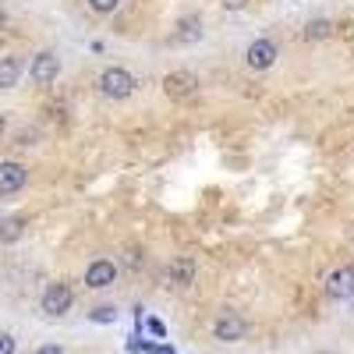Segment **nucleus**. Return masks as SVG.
<instances>
[{
    "mask_svg": "<svg viewBox=\"0 0 354 354\" xmlns=\"http://www.w3.org/2000/svg\"><path fill=\"white\" fill-rule=\"evenodd\" d=\"M135 75L128 71V68H106L103 75H100V93L106 96V100H128L131 93H135Z\"/></svg>",
    "mask_w": 354,
    "mask_h": 354,
    "instance_id": "f257e3e1",
    "label": "nucleus"
},
{
    "mask_svg": "<svg viewBox=\"0 0 354 354\" xmlns=\"http://www.w3.org/2000/svg\"><path fill=\"white\" fill-rule=\"evenodd\" d=\"M28 75H32L36 85H50L57 82V75H61V57H57L53 50H43L32 57V64H28Z\"/></svg>",
    "mask_w": 354,
    "mask_h": 354,
    "instance_id": "f03ea898",
    "label": "nucleus"
},
{
    "mask_svg": "<svg viewBox=\"0 0 354 354\" xmlns=\"http://www.w3.org/2000/svg\"><path fill=\"white\" fill-rule=\"evenodd\" d=\"M71 301H75V294H71L68 283H50V287L43 290V298H39V308H43L46 315H64V312L71 308Z\"/></svg>",
    "mask_w": 354,
    "mask_h": 354,
    "instance_id": "7ed1b4c3",
    "label": "nucleus"
},
{
    "mask_svg": "<svg viewBox=\"0 0 354 354\" xmlns=\"http://www.w3.org/2000/svg\"><path fill=\"white\" fill-rule=\"evenodd\" d=\"M277 57H280V50H277L273 39H255V43H248V50H245V61H248L252 71L273 68V64H277Z\"/></svg>",
    "mask_w": 354,
    "mask_h": 354,
    "instance_id": "20e7f679",
    "label": "nucleus"
},
{
    "mask_svg": "<svg viewBox=\"0 0 354 354\" xmlns=\"http://www.w3.org/2000/svg\"><path fill=\"white\" fill-rule=\"evenodd\" d=\"M163 93H167L170 100H192V96L198 93V78H195L192 71H170V75L163 78Z\"/></svg>",
    "mask_w": 354,
    "mask_h": 354,
    "instance_id": "39448f33",
    "label": "nucleus"
},
{
    "mask_svg": "<svg viewBox=\"0 0 354 354\" xmlns=\"http://www.w3.org/2000/svg\"><path fill=\"white\" fill-rule=\"evenodd\" d=\"M248 330V322L238 315V312H223L216 322H213V337L223 340V344H234V340H241Z\"/></svg>",
    "mask_w": 354,
    "mask_h": 354,
    "instance_id": "423d86ee",
    "label": "nucleus"
},
{
    "mask_svg": "<svg viewBox=\"0 0 354 354\" xmlns=\"http://www.w3.org/2000/svg\"><path fill=\"white\" fill-rule=\"evenodd\" d=\"M25 181H28V170H25L21 163H15V160H4V163H0V195L21 192Z\"/></svg>",
    "mask_w": 354,
    "mask_h": 354,
    "instance_id": "0eeeda50",
    "label": "nucleus"
},
{
    "mask_svg": "<svg viewBox=\"0 0 354 354\" xmlns=\"http://www.w3.org/2000/svg\"><path fill=\"white\" fill-rule=\"evenodd\" d=\"M113 280H117V266L110 262V259H96L93 266L85 270V283L93 287V290H103V287H113Z\"/></svg>",
    "mask_w": 354,
    "mask_h": 354,
    "instance_id": "6e6552de",
    "label": "nucleus"
},
{
    "mask_svg": "<svg viewBox=\"0 0 354 354\" xmlns=\"http://www.w3.org/2000/svg\"><path fill=\"white\" fill-rule=\"evenodd\" d=\"M326 290H330V298H337V301L351 298V294H354V270H351V266H340V270H333L326 277Z\"/></svg>",
    "mask_w": 354,
    "mask_h": 354,
    "instance_id": "1a4fd4ad",
    "label": "nucleus"
},
{
    "mask_svg": "<svg viewBox=\"0 0 354 354\" xmlns=\"http://www.w3.org/2000/svg\"><path fill=\"white\" fill-rule=\"evenodd\" d=\"M170 283H177V287H188V283H195V273H198V266H195V259L192 255H181V259H174L170 262Z\"/></svg>",
    "mask_w": 354,
    "mask_h": 354,
    "instance_id": "9d476101",
    "label": "nucleus"
},
{
    "mask_svg": "<svg viewBox=\"0 0 354 354\" xmlns=\"http://www.w3.org/2000/svg\"><path fill=\"white\" fill-rule=\"evenodd\" d=\"M202 39V18L198 15H185L181 21L174 25V43H198Z\"/></svg>",
    "mask_w": 354,
    "mask_h": 354,
    "instance_id": "9b49d317",
    "label": "nucleus"
},
{
    "mask_svg": "<svg viewBox=\"0 0 354 354\" xmlns=\"http://www.w3.org/2000/svg\"><path fill=\"white\" fill-rule=\"evenodd\" d=\"M21 78V61L18 57H0V88H15Z\"/></svg>",
    "mask_w": 354,
    "mask_h": 354,
    "instance_id": "f8f14e48",
    "label": "nucleus"
},
{
    "mask_svg": "<svg viewBox=\"0 0 354 354\" xmlns=\"http://www.w3.org/2000/svg\"><path fill=\"white\" fill-rule=\"evenodd\" d=\"M333 32V25L326 21V18H319V21H308V28H305V39H326Z\"/></svg>",
    "mask_w": 354,
    "mask_h": 354,
    "instance_id": "ddd939ff",
    "label": "nucleus"
},
{
    "mask_svg": "<svg viewBox=\"0 0 354 354\" xmlns=\"http://www.w3.org/2000/svg\"><path fill=\"white\" fill-rule=\"evenodd\" d=\"M88 8H93L96 15H113L117 8H121V0H88Z\"/></svg>",
    "mask_w": 354,
    "mask_h": 354,
    "instance_id": "4468645a",
    "label": "nucleus"
},
{
    "mask_svg": "<svg viewBox=\"0 0 354 354\" xmlns=\"http://www.w3.org/2000/svg\"><path fill=\"white\" fill-rule=\"evenodd\" d=\"M93 322H113L117 319V308L113 305H100V308H93V315H88Z\"/></svg>",
    "mask_w": 354,
    "mask_h": 354,
    "instance_id": "2eb2a0df",
    "label": "nucleus"
},
{
    "mask_svg": "<svg viewBox=\"0 0 354 354\" xmlns=\"http://www.w3.org/2000/svg\"><path fill=\"white\" fill-rule=\"evenodd\" d=\"M15 347H18V344H15L11 333H0V354H15Z\"/></svg>",
    "mask_w": 354,
    "mask_h": 354,
    "instance_id": "dca6fc26",
    "label": "nucleus"
},
{
    "mask_svg": "<svg viewBox=\"0 0 354 354\" xmlns=\"http://www.w3.org/2000/svg\"><path fill=\"white\" fill-rule=\"evenodd\" d=\"M149 333H156V337H167V326L160 319H149Z\"/></svg>",
    "mask_w": 354,
    "mask_h": 354,
    "instance_id": "f3484780",
    "label": "nucleus"
},
{
    "mask_svg": "<svg viewBox=\"0 0 354 354\" xmlns=\"http://www.w3.org/2000/svg\"><path fill=\"white\" fill-rule=\"evenodd\" d=\"M36 354H64V347H61V344H43Z\"/></svg>",
    "mask_w": 354,
    "mask_h": 354,
    "instance_id": "a211bd4d",
    "label": "nucleus"
},
{
    "mask_svg": "<svg viewBox=\"0 0 354 354\" xmlns=\"http://www.w3.org/2000/svg\"><path fill=\"white\" fill-rule=\"evenodd\" d=\"M245 4H248V0H223V8H227V11H241Z\"/></svg>",
    "mask_w": 354,
    "mask_h": 354,
    "instance_id": "6ab92c4d",
    "label": "nucleus"
},
{
    "mask_svg": "<svg viewBox=\"0 0 354 354\" xmlns=\"http://www.w3.org/2000/svg\"><path fill=\"white\" fill-rule=\"evenodd\" d=\"M4 25H8V11H4V8H0V28H4Z\"/></svg>",
    "mask_w": 354,
    "mask_h": 354,
    "instance_id": "aec40b11",
    "label": "nucleus"
},
{
    "mask_svg": "<svg viewBox=\"0 0 354 354\" xmlns=\"http://www.w3.org/2000/svg\"><path fill=\"white\" fill-rule=\"evenodd\" d=\"M0 131H4V117H0Z\"/></svg>",
    "mask_w": 354,
    "mask_h": 354,
    "instance_id": "412c9836",
    "label": "nucleus"
},
{
    "mask_svg": "<svg viewBox=\"0 0 354 354\" xmlns=\"http://www.w3.org/2000/svg\"><path fill=\"white\" fill-rule=\"evenodd\" d=\"M0 223H4V220H0Z\"/></svg>",
    "mask_w": 354,
    "mask_h": 354,
    "instance_id": "4be33fe9",
    "label": "nucleus"
}]
</instances>
